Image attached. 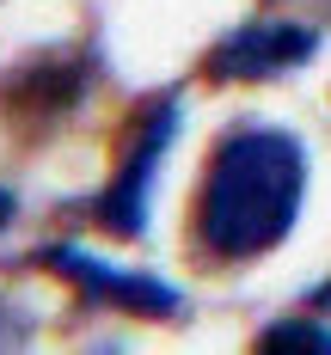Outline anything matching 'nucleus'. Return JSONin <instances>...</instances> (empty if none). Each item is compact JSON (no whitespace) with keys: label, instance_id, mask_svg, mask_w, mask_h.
I'll use <instances>...</instances> for the list:
<instances>
[{"label":"nucleus","instance_id":"nucleus-1","mask_svg":"<svg viewBox=\"0 0 331 355\" xmlns=\"http://www.w3.org/2000/svg\"><path fill=\"white\" fill-rule=\"evenodd\" d=\"M307 196V147L289 129H233L209 153V172L196 190V239L227 263H252L276 251L300 220Z\"/></svg>","mask_w":331,"mask_h":355},{"label":"nucleus","instance_id":"nucleus-2","mask_svg":"<svg viewBox=\"0 0 331 355\" xmlns=\"http://www.w3.org/2000/svg\"><path fill=\"white\" fill-rule=\"evenodd\" d=\"M92 73H99V55L92 49H37L12 73H0V110H6L12 129L37 135V129L62 123L86 98Z\"/></svg>","mask_w":331,"mask_h":355},{"label":"nucleus","instance_id":"nucleus-3","mask_svg":"<svg viewBox=\"0 0 331 355\" xmlns=\"http://www.w3.org/2000/svg\"><path fill=\"white\" fill-rule=\"evenodd\" d=\"M178 98L166 92L160 105L142 116V129L129 135V153H123V166L110 178V190L99 196V220H105L117 239H135L147 227V190H153V172H160V159H166V147L178 135Z\"/></svg>","mask_w":331,"mask_h":355},{"label":"nucleus","instance_id":"nucleus-4","mask_svg":"<svg viewBox=\"0 0 331 355\" xmlns=\"http://www.w3.org/2000/svg\"><path fill=\"white\" fill-rule=\"evenodd\" d=\"M37 263L49 276H68L86 300H105L117 313H135V319H178L184 313V300H178L172 282L135 276V270H110L105 257H92V251H80V245H49V251H37Z\"/></svg>","mask_w":331,"mask_h":355},{"label":"nucleus","instance_id":"nucleus-5","mask_svg":"<svg viewBox=\"0 0 331 355\" xmlns=\"http://www.w3.org/2000/svg\"><path fill=\"white\" fill-rule=\"evenodd\" d=\"M313 55H319V31L276 19V25H239V31H227L215 49H209L203 73L221 80V86H227V80H270V73L307 68Z\"/></svg>","mask_w":331,"mask_h":355},{"label":"nucleus","instance_id":"nucleus-6","mask_svg":"<svg viewBox=\"0 0 331 355\" xmlns=\"http://www.w3.org/2000/svg\"><path fill=\"white\" fill-rule=\"evenodd\" d=\"M257 349L264 355H331V324H313V319H276L264 324V337H257Z\"/></svg>","mask_w":331,"mask_h":355},{"label":"nucleus","instance_id":"nucleus-7","mask_svg":"<svg viewBox=\"0 0 331 355\" xmlns=\"http://www.w3.org/2000/svg\"><path fill=\"white\" fill-rule=\"evenodd\" d=\"M25 337H31V313H25V306H12V300L0 294V349H19Z\"/></svg>","mask_w":331,"mask_h":355},{"label":"nucleus","instance_id":"nucleus-8","mask_svg":"<svg viewBox=\"0 0 331 355\" xmlns=\"http://www.w3.org/2000/svg\"><path fill=\"white\" fill-rule=\"evenodd\" d=\"M12 214H19V202H12V190H6V184H0V233H6V227H12Z\"/></svg>","mask_w":331,"mask_h":355},{"label":"nucleus","instance_id":"nucleus-9","mask_svg":"<svg viewBox=\"0 0 331 355\" xmlns=\"http://www.w3.org/2000/svg\"><path fill=\"white\" fill-rule=\"evenodd\" d=\"M313 306H319V313L331 306V276H325V288H313Z\"/></svg>","mask_w":331,"mask_h":355}]
</instances>
